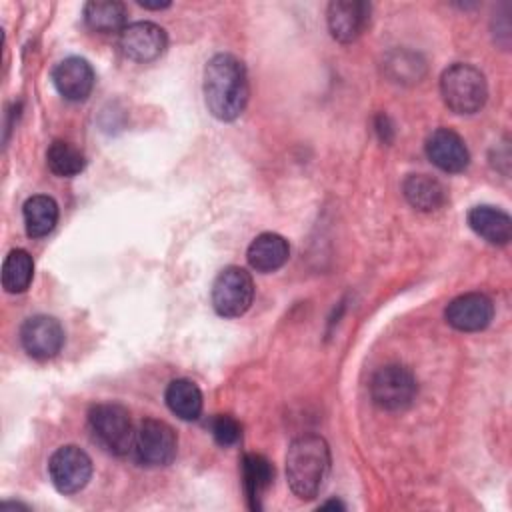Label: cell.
Returning a JSON list of instances; mask_svg holds the SVG:
<instances>
[{"label": "cell", "instance_id": "6da1fadb", "mask_svg": "<svg viewBox=\"0 0 512 512\" xmlns=\"http://www.w3.org/2000/svg\"><path fill=\"white\" fill-rule=\"evenodd\" d=\"M246 66L234 54H214L204 68V102L208 112L222 120H236L248 104Z\"/></svg>", "mask_w": 512, "mask_h": 512}, {"label": "cell", "instance_id": "7a4b0ae2", "mask_svg": "<svg viewBox=\"0 0 512 512\" xmlns=\"http://www.w3.org/2000/svg\"><path fill=\"white\" fill-rule=\"evenodd\" d=\"M330 472V448L318 434H304L290 442L286 452V480L300 500H312Z\"/></svg>", "mask_w": 512, "mask_h": 512}, {"label": "cell", "instance_id": "3957f363", "mask_svg": "<svg viewBox=\"0 0 512 512\" xmlns=\"http://www.w3.org/2000/svg\"><path fill=\"white\" fill-rule=\"evenodd\" d=\"M440 94L452 112L474 114L486 104L488 84L476 66L456 62L442 72Z\"/></svg>", "mask_w": 512, "mask_h": 512}, {"label": "cell", "instance_id": "277c9868", "mask_svg": "<svg viewBox=\"0 0 512 512\" xmlns=\"http://www.w3.org/2000/svg\"><path fill=\"white\" fill-rule=\"evenodd\" d=\"M88 426L106 452L124 456L132 450L136 430L132 428L130 414L124 406L114 402L92 406L88 412Z\"/></svg>", "mask_w": 512, "mask_h": 512}, {"label": "cell", "instance_id": "5b68a950", "mask_svg": "<svg viewBox=\"0 0 512 512\" xmlns=\"http://www.w3.org/2000/svg\"><path fill=\"white\" fill-rule=\"evenodd\" d=\"M178 450V438L170 424L156 418H144L136 432L132 452L138 464L160 468L172 464Z\"/></svg>", "mask_w": 512, "mask_h": 512}, {"label": "cell", "instance_id": "8992f818", "mask_svg": "<svg viewBox=\"0 0 512 512\" xmlns=\"http://www.w3.org/2000/svg\"><path fill=\"white\" fill-rule=\"evenodd\" d=\"M212 306L224 318L242 316L254 300V280L240 266H226L212 284Z\"/></svg>", "mask_w": 512, "mask_h": 512}, {"label": "cell", "instance_id": "52a82bcc", "mask_svg": "<svg viewBox=\"0 0 512 512\" xmlns=\"http://www.w3.org/2000/svg\"><path fill=\"white\" fill-rule=\"evenodd\" d=\"M48 476L60 494H76L92 478V460L74 444L60 446L48 460Z\"/></svg>", "mask_w": 512, "mask_h": 512}, {"label": "cell", "instance_id": "ba28073f", "mask_svg": "<svg viewBox=\"0 0 512 512\" xmlns=\"http://www.w3.org/2000/svg\"><path fill=\"white\" fill-rule=\"evenodd\" d=\"M370 394L374 404L382 410H404L416 396V378L408 368L400 364H388L374 374L370 382Z\"/></svg>", "mask_w": 512, "mask_h": 512}, {"label": "cell", "instance_id": "9c48e42d", "mask_svg": "<svg viewBox=\"0 0 512 512\" xmlns=\"http://www.w3.org/2000/svg\"><path fill=\"white\" fill-rule=\"evenodd\" d=\"M118 46L126 58L146 64L154 62L164 54L168 46V36L164 28L154 22H134L120 32Z\"/></svg>", "mask_w": 512, "mask_h": 512}, {"label": "cell", "instance_id": "30bf717a", "mask_svg": "<svg viewBox=\"0 0 512 512\" xmlns=\"http://www.w3.org/2000/svg\"><path fill=\"white\" fill-rule=\"evenodd\" d=\"M20 342L28 356L36 360L54 358L64 346V328L54 316L36 314L24 320Z\"/></svg>", "mask_w": 512, "mask_h": 512}, {"label": "cell", "instance_id": "8fae6325", "mask_svg": "<svg viewBox=\"0 0 512 512\" xmlns=\"http://www.w3.org/2000/svg\"><path fill=\"white\" fill-rule=\"evenodd\" d=\"M446 322L460 332L484 330L494 318V304L486 294L468 292L446 306Z\"/></svg>", "mask_w": 512, "mask_h": 512}, {"label": "cell", "instance_id": "7c38bea8", "mask_svg": "<svg viewBox=\"0 0 512 512\" xmlns=\"http://www.w3.org/2000/svg\"><path fill=\"white\" fill-rule=\"evenodd\" d=\"M52 82L58 94L70 102H82L90 96L96 76L86 58L70 56L60 60L52 70Z\"/></svg>", "mask_w": 512, "mask_h": 512}, {"label": "cell", "instance_id": "4fadbf2b", "mask_svg": "<svg viewBox=\"0 0 512 512\" xmlns=\"http://www.w3.org/2000/svg\"><path fill=\"white\" fill-rule=\"evenodd\" d=\"M370 4L362 0H334L328 4V30L342 44L354 42L366 28Z\"/></svg>", "mask_w": 512, "mask_h": 512}, {"label": "cell", "instance_id": "5bb4252c", "mask_svg": "<svg viewBox=\"0 0 512 512\" xmlns=\"http://www.w3.org/2000/svg\"><path fill=\"white\" fill-rule=\"evenodd\" d=\"M424 148H426L428 160L442 172L458 174V172L466 170V166L470 164V152H468L464 140L460 138V134H456L450 128L434 130L426 138Z\"/></svg>", "mask_w": 512, "mask_h": 512}, {"label": "cell", "instance_id": "9a60e30c", "mask_svg": "<svg viewBox=\"0 0 512 512\" xmlns=\"http://www.w3.org/2000/svg\"><path fill=\"white\" fill-rule=\"evenodd\" d=\"M468 226L486 242L494 246H506L512 238V218L490 204H480L470 208Z\"/></svg>", "mask_w": 512, "mask_h": 512}, {"label": "cell", "instance_id": "2e32d148", "mask_svg": "<svg viewBox=\"0 0 512 512\" xmlns=\"http://www.w3.org/2000/svg\"><path fill=\"white\" fill-rule=\"evenodd\" d=\"M290 256V246L288 240L276 232H264L256 236L246 252L248 264L262 274L276 272L288 262Z\"/></svg>", "mask_w": 512, "mask_h": 512}, {"label": "cell", "instance_id": "e0dca14e", "mask_svg": "<svg viewBox=\"0 0 512 512\" xmlns=\"http://www.w3.org/2000/svg\"><path fill=\"white\" fill-rule=\"evenodd\" d=\"M274 478V466L262 454H246L242 458V484L252 510H260L262 494Z\"/></svg>", "mask_w": 512, "mask_h": 512}, {"label": "cell", "instance_id": "ac0fdd59", "mask_svg": "<svg viewBox=\"0 0 512 512\" xmlns=\"http://www.w3.org/2000/svg\"><path fill=\"white\" fill-rule=\"evenodd\" d=\"M404 198L420 212L438 210L446 202L444 186L428 174H410L402 184Z\"/></svg>", "mask_w": 512, "mask_h": 512}, {"label": "cell", "instance_id": "d6986e66", "mask_svg": "<svg viewBox=\"0 0 512 512\" xmlns=\"http://www.w3.org/2000/svg\"><path fill=\"white\" fill-rule=\"evenodd\" d=\"M166 406L180 420H196L202 412V392L188 378H176L166 386Z\"/></svg>", "mask_w": 512, "mask_h": 512}, {"label": "cell", "instance_id": "ffe728a7", "mask_svg": "<svg viewBox=\"0 0 512 512\" xmlns=\"http://www.w3.org/2000/svg\"><path fill=\"white\" fill-rule=\"evenodd\" d=\"M22 214L28 236L42 238L50 234L58 222V204L52 196L36 194L24 202Z\"/></svg>", "mask_w": 512, "mask_h": 512}, {"label": "cell", "instance_id": "44dd1931", "mask_svg": "<svg viewBox=\"0 0 512 512\" xmlns=\"http://www.w3.org/2000/svg\"><path fill=\"white\" fill-rule=\"evenodd\" d=\"M84 22L100 34L122 32L126 24V6L116 0H92L84 6Z\"/></svg>", "mask_w": 512, "mask_h": 512}, {"label": "cell", "instance_id": "7402d4cb", "mask_svg": "<svg viewBox=\"0 0 512 512\" xmlns=\"http://www.w3.org/2000/svg\"><path fill=\"white\" fill-rule=\"evenodd\" d=\"M32 276H34L32 256L22 248L10 250L8 256L4 258V264H2V286H4V290L10 292V294L24 292L30 286Z\"/></svg>", "mask_w": 512, "mask_h": 512}, {"label": "cell", "instance_id": "603a6c76", "mask_svg": "<svg viewBox=\"0 0 512 512\" xmlns=\"http://www.w3.org/2000/svg\"><path fill=\"white\" fill-rule=\"evenodd\" d=\"M46 164H48L50 172H54L56 176L70 178L84 170L86 158H84L82 150L76 148L74 144H70L66 140H54L46 150Z\"/></svg>", "mask_w": 512, "mask_h": 512}, {"label": "cell", "instance_id": "cb8c5ba5", "mask_svg": "<svg viewBox=\"0 0 512 512\" xmlns=\"http://www.w3.org/2000/svg\"><path fill=\"white\" fill-rule=\"evenodd\" d=\"M210 432L216 440V444L220 446H234L240 436H242V426L236 418L228 416V414H220L216 418H212L210 422Z\"/></svg>", "mask_w": 512, "mask_h": 512}, {"label": "cell", "instance_id": "d4e9b609", "mask_svg": "<svg viewBox=\"0 0 512 512\" xmlns=\"http://www.w3.org/2000/svg\"><path fill=\"white\" fill-rule=\"evenodd\" d=\"M376 130H378V134H380V138H382L384 142H390V140H392V126H390L388 116L380 114V116L376 118Z\"/></svg>", "mask_w": 512, "mask_h": 512}, {"label": "cell", "instance_id": "484cf974", "mask_svg": "<svg viewBox=\"0 0 512 512\" xmlns=\"http://www.w3.org/2000/svg\"><path fill=\"white\" fill-rule=\"evenodd\" d=\"M142 8H148V10H162V8H168L170 6V2H156V4H150V2H144V0H140L138 2Z\"/></svg>", "mask_w": 512, "mask_h": 512}, {"label": "cell", "instance_id": "4316f807", "mask_svg": "<svg viewBox=\"0 0 512 512\" xmlns=\"http://www.w3.org/2000/svg\"><path fill=\"white\" fill-rule=\"evenodd\" d=\"M320 508H340V510H344V504L338 502V500H330V502H324Z\"/></svg>", "mask_w": 512, "mask_h": 512}]
</instances>
